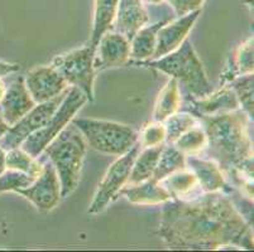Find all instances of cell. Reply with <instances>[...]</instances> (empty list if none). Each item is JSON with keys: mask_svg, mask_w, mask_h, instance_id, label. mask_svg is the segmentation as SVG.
I'll return each instance as SVG.
<instances>
[{"mask_svg": "<svg viewBox=\"0 0 254 252\" xmlns=\"http://www.w3.org/2000/svg\"><path fill=\"white\" fill-rule=\"evenodd\" d=\"M159 236L172 250H253V232L223 191L163 203Z\"/></svg>", "mask_w": 254, "mask_h": 252, "instance_id": "cell-1", "label": "cell"}, {"mask_svg": "<svg viewBox=\"0 0 254 252\" xmlns=\"http://www.w3.org/2000/svg\"><path fill=\"white\" fill-rule=\"evenodd\" d=\"M198 120L206 134L205 158L215 161L224 177L253 198V120L242 108Z\"/></svg>", "mask_w": 254, "mask_h": 252, "instance_id": "cell-2", "label": "cell"}, {"mask_svg": "<svg viewBox=\"0 0 254 252\" xmlns=\"http://www.w3.org/2000/svg\"><path fill=\"white\" fill-rule=\"evenodd\" d=\"M140 63L158 69L175 78L179 83L181 96L186 97V100L204 99L214 91L211 83L207 80L201 61L198 59L191 42L187 38L173 52L161 58Z\"/></svg>", "mask_w": 254, "mask_h": 252, "instance_id": "cell-3", "label": "cell"}, {"mask_svg": "<svg viewBox=\"0 0 254 252\" xmlns=\"http://www.w3.org/2000/svg\"><path fill=\"white\" fill-rule=\"evenodd\" d=\"M87 144L81 131L71 122L45 148L41 158L51 161L61 184V197H68L80 180Z\"/></svg>", "mask_w": 254, "mask_h": 252, "instance_id": "cell-4", "label": "cell"}, {"mask_svg": "<svg viewBox=\"0 0 254 252\" xmlns=\"http://www.w3.org/2000/svg\"><path fill=\"white\" fill-rule=\"evenodd\" d=\"M71 122L90 148L104 154L122 156L138 144V133L128 125L81 117H73Z\"/></svg>", "mask_w": 254, "mask_h": 252, "instance_id": "cell-5", "label": "cell"}, {"mask_svg": "<svg viewBox=\"0 0 254 252\" xmlns=\"http://www.w3.org/2000/svg\"><path fill=\"white\" fill-rule=\"evenodd\" d=\"M87 101L89 100H87L86 95L81 90L76 89V87L68 89L64 100L61 101L57 110L53 112L47 124L25 139L20 148L33 158H38L45 150V148L70 124L71 120L75 117V115Z\"/></svg>", "mask_w": 254, "mask_h": 252, "instance_id": "cell-6", "label": "cell"}, {"mask_svg": "<svg viewBox=\"0 0 254 252\" xmlns=\"http://www.w3.org/2000/svg\"><path fill=\"white\" fill-rule=\"evenodd\" d=\"M94 53L95 48L87 45L78 50L57 55L51 66L57 69V72L72 87L81 90L86 95L87 100H94Z\"/></svg>", "mask_w": 254, "mask_h": 252, "instance_id": "cell-7", "label": "cell"}, {"mask_svg": "<svg viewBox=\"0 0 254 252\" xmlns=\"http://www.w3.org/2000/svg\"><path fill=\"white\" fill-rule=\"evenodd\" d=\"M139 144L134 145L127 154L120 156L118 160L110 165L106 174L104 175L103 180L99 183L98 191L95 193L94 201L90 204L89 214H99L105 211L106 207L119 197L120 191L128 182L129 174H130L131 166L134 163V159L139 152Z\"/></svg>", "mask_w": 254, "mask_h": 252, "instance_id": "cell-8", "label": "cell"}, {"mask_svg": "<svg viewBox=\"0 0 254 252\" xmlns=\"http://www.w3.org/2000/svg\"><path fill=\"white\" fill-rule=\"evenodd\" d=\"M67 91L68 89L62 92L60 96L55 97V99L47 101V102L37 103L28 114H25L15 124L10 125L5 135L0 140V147L3 148L5 151L9 149L19 148L29 135L36 133L37 130H39L47 124L53 112L57 110L61 101L64 100V95Z\"/></svg>", "mask_w": 254, "mask_h": 252, "instance_id": "cell-9", "label": "cell"}, {"mask_svg": "<svg viewBox=\"0 0 254 252\" xmlns=\"http://www.w3.org/2000/svg\"><path fill=\"white\" fill-rule=\"evenodd\" d=\"M38 158L43 161L42 173L31 186L19 189L17 193L31 201L38 211L48 212L61 201V184L56 169L51 161L41 156Z\"/></svg>", "mask_w": 254, "mask_h": 252, "instance_id": "cell-10", "label": "cell"}, {"mask_svg": "<svg viewBox=\"0 0 254 252\" xmlns=\"http://www.w3.org/2000/svg\"><path fill=\"white\" fill-rule=\"evenodd\" d=\"M24 82L36 103L47 102L68 89L67 82L52 66L31 69L25 75Z\"/></svg>", "mask_w": 254, "mask_h": 252, "instance_id": "cell-11", "label": "cell"}, {"mask_svg": "<svg viewBox=\"0 0 254 252\" xmlns=\"http://www.w3.org/2000/svg\"><path fill=\"white\" fill-rule=\"evenodd\" d=\"M130 59V42L114 31L106 32L95 47L94 69L95 72L119 67Z\"/></svg>", "mask_w": 254, "mask_h": 252, "instance_id": "cell-12", "label": "cell"}, {"mask_svg": "<svg viewBox=\"0 0 254 252\" xmlns=\"http://www.w3.org/2000/svg\"><path fill=\"white\" fill-rule=\"evenodd\" d=\"M200 14H201V9H197L186 15L175 18L163 25L157 33L156 50H154L152 59L161 58L163 55L177 50L182 42L186 39L187 34L191 31V28L193 27Z\"/></svg>", "mask_w": 254, "mask_h": 252, "instance_id": "cell-13", "label": "cell"}, {"mask_svg": "<svg viewBox=\"0 0 254 252\" xmlns=\"http://www.w3.org/2000/svg\"><path fill=\"white\" fill-rule=\"evenodd\" d=\"M148 23H151V11L142 0H119L112 31L130 42L137 32Z\"/></svg>", "mask_w": 254, "mask_h": 252, "instance_id": "cell-14", "label": "cell"}, {"mask_svg": "<svg viewBox=\"0 0 254 252\" xmlns=\"http://www.w3.org/2000/svg\"><path fill=\"white\" fill-rule=\"evenodd\" d=\"M36 105L25 86L24 77L18 76L6 86L5 95L0 101V114L9 125H13L28 114Z\"/></svg>", "mask_w": 254, "mask_h": 252, "instance_id": "cell-15", "label": "cell"}, {"mask_svg": "<svg viewBox=\"0 0 254 252\" xmlns=\"http://www.w3.org/2000/svg\"><path fill=\"white\" fill-rule=\"evenodd\" d=\"M187 112H191L195 116H212V115L225 114L240 108L239 101L234 91L229 86H221L219 91H212L204 99L198 100H186Z\"/></svg>", "mask_w": 254, "mask_h": 252, "instance_id": "cell-16", "label": "cell"}, {"mask_svg": "<svg viewBox=\"0 0 254 252\" xmlns=\"http://www.w3.org/2000/svg\"><path fill=\"white\" fill-rule=\"evenodd\" d=\"M186 168L197 178L204 193L223 191L226 186V178L218 164L211 159L200 158V155H186Z\"/></svg>", "mask_w": 254, "mask_h": 252, "instance_id": "cell-17", "label": "cell"}, {"mask_svg": "<svg viewBox=\"0 0 254 252\" xmlns=\"http://www.w3.org/2000/svg\"><path fill=\"white\" fill-rule=\"evenodd\" d=\"M159 183L170 193L171 200L191 201L204 193L197 178L187 168L172 173Z\"/></svg>", "mask_w": 254, "mask_h": 252, "instance_id": "cell-18", "label": "cell"}, {"mask_svg": "<svg viewBox=\"0 0 254 252\" xmlns=\"http://www.w3.org/2000/svg\"><path fill=\"white\" fill-rule=\"evenodd\" d=\"M173 19L175 18L172 17L162 18L154 23H148L142 29H139L130 41V59H134L138 63L152 59L156 50L157 33L163 25Z\"/></svg>", "mask_w": 254, "mask_h": 252, "instance_id": "cell-19", "label": "cell"}, {"mask_svg": "<svg viewBox=\"0 0 254 252\" xmlns=\"http://www.w3.org/2000/svg\"><path fill=\"white\" fill-rule=\"evenodd\" d=\"M119 196L134 204H161L171 200V196L159 182L149 178L138 184L124 186Z\"/></svg>", "mask_w": 254, "mask_h": 252, "instance_id": "cell-20", "label": "cell"}, {"mask_svg": "<svg viewBox=\"0 0 254 252\" xmlns=\"http://www.w3.org/2000/svg\"><path fill=\"white\" fill-rule=\"evenodd\" d=\"M253 37H251L243 45L239 46L229 58V63L220 76V86H225L238 76L253 73Z\"/></svg>", "mask_w": 254, "mask_h": 252, "instance_id": "cell-21", "label": "cell"}, {"mask_svg": "<svg viewBox=\"0 0 254 252\" xmlns=\"http://www.w3.org/2000/svg\"><path fill=\"white\" fill-rule=\"evenodd\" d=\"M118 1L119 0H95L94 9V23L92 32L90 37V43L92 48H95L99 39L113 29L115 14H117Z\"/></svg>", "mask_w": 254, "mask_h": 252, "instance_id": "cell-22", "label": "cell"}, {"mask_svg": "<svg viewBox=\"0 0 254 252\" xmlns=\"http://www.w3.org/2000/svg\"><path fill=\"white\" fill-rule=\"evenodd\" d=\"M181 102L182 99L179 83L175 78L171 77L157 97L153 110V121H165L167 117L181 108Z\"/></svg>", "mask_w": 254, "mask_h": 252, "instance_id": "cell-23", "label": "cell"}, {"mask_svg": "<svg viewBox=\"0 0 254 252\" xmlns=\"http://www.w3.org/2000/svg\"><path fill=\"white\" fill-rule=\"evenodd\" d=\"M163 145L165 144L144 148V150L140 154L138 152L126 186L138 184L143 180H147L153 177L154 169H156L157 163H158L159 154L162 151Z\"/></svg>", "mask_w": 254, "mask_h": 252, "instance_id": "cell-24", "label": "cell"}, {"mask_svg": "<svg viewBox=\"0 0 254 252\" xmlns=\"http://www.w3.org/2000/svg\"><path fill=\"white\" fill-rule=\"evenodd\" d=\"M186 168V155L182 154L172 143H166L159 154L158 163L153 173V179L161 182L175 172Z\"/></svg>", "mask_w": 254, "mask_h": 252, "instance_id": "cell-25", "label": "cell"}, {"mask_svg": "<svg viewBox=\"0 0 254 252\" xmlns=\"http://www.w3.org/2000/svg\"><path fill=\"white\" fill-rule=\"evenodd\" d=\"M5 164L6 169L27 173L36 178L39 177L43 169V161L39 158H33L29 155L28 152L24 151L20 147L6 150Z\"/></svg>", "mask_w": 254, "mask_h": 252, "instance_id": "cell-26", "label": "cell"}, {"mask_svg": "<svg viewBox=\"0 0 254 252\" xmlns=\"http://www.w3.org/2000/svg\"><path fill=\"white\" fill-rule=\"evenodd\" d=\"M166 128V143H175L180 136L193 126L200 125V120L191 112H175L163 121Z\"/></svg>", "mask_w": 254, "mask_h": 252, "instance_id": "cell-27", "label": "cell"}, {"mask_svg": "<svg viewBox=\"0 0 254 252\" xmlns=\"http://www.w3.org/2000/svg\"><path fill=\"white\" fill-rule=\"evenodd\" d=\"M225 86H229L234 91L240 108L248 115L249 119L253 120V73L238 76Z\"/></svg>", "mask_w": 254, "mask_h": 252, "instance_id": "cell-28", "label": "cell"}, {"mask_svg": "<svg viewBox=\"0 0 254 252\" xmlns=\"http://www.w3.org/2000/svg\"><path fill=\"white\" fill-rule=\"evenodd\" d=\"M172 144L185 155H200L206 147V134L200 124L182 134Z\"/></svg>", "mask_w": 254, "mask_h": 252, "instance_id": "cell-29", "label": "cell"}, {"mask_svg": "<svg viewBox=\"0 0 254 252\" xmlns=\"http://www.w3.org/2000/svg\"><path fill=\"white\" fill-rule=\"evenodd\" d=\"M36 179V177H32L27 173L6 169L5 172L0 174V194L6 193V192L17 193L19 189L31 186Z\"/></svg>", "mask_w": 254, "mask_h": 252, "instance_id": "cell-30", "label": "cell"}, {"mask_svg": "<svg viewBox=\"0 0 254 252\" xmlns=\"http://www.w3.org/2000/svg\"><path fill=\"white\" fill-rule=\"evenodd\" d=\"M166 143V128L163 122L153 121L145 124L138 134V144L140 148L156 147Z\"/></svg>", "mask_w": 254, "mask_h": 252, "instance_id": "cell-31", "label": "cell"}, {"mask_svg": "<svg viewBox=\"0 0 254 252\" xmlns=\"http://www.w3.org/2000/svg\"><path fill=\"white\" fill-rule=\"evenodd\" d=\"M165 1L171 6L176 18H179L201 8L205 0H165Z\"/></svg>", "mask_w": 254, "mask_h": 252, "instance_id": "cell-32", "label": "cell"}, {"mask_svg": "<svg viewBox=\"0 0 254 252\" xmlns=\"http://www.w3.org/2000/svg\"><path fill=\"white\" fill-rule=\"evenodd\" d=\"M18 71H19V64L0 61V77H6V76L13 75Z\"/></svg>", "mask_w": 254, "mask_h": 252, "instance_id": "cell-33", "label": "cell"}, {"mask_svg": "<svg viewBox=\"0 0 254 252\" xmlns=\"http://www.w3.org/2000/svg\"><path fill=\"white\" fill-rule=\"evenodd\" d=\"M9 126H10V125H9L5 120H4V117L1 116V114H0V140H1V138H3V136L6 134Z\"/></svg>", "mask_w": 254, "mask_h": 252, "instance_id": "cell-34", "label": "cell"}, {"mask_svg": "<svg viewBox=\"0 0 254 252\" xmlns=\"http://www.w3.org/2000/svg\"><path fill=\"white\" fill-rule=\"evenodd\" d=\"M5 150L0 147V174L6 170V164H5Z\"/></svg>", "mask_w": 254, "mask_h": 252, "instance_id": "cell-35", "label": "cell"}, {"mask_svg": "<svg viewBox=\"0 0 254 252\" xmlns=\"http://www.w3.org/2000/svg\"><path fill=\"white\" fill-rule=\"evenodd\" d=\"M4 77H0V101L3 100L4 95H5V91H6V85L5 82H4L3 80Z\"/></svg>", "mask_w": 254, "mask_h": 252, "instance_id": "cell-36", "label": "cell"}, {"mask_svg": "<svg viewBox=\"0 0 254 252\" xmlns=\"http://www.w3.org/2000/svg\"><path fill=\"white\" fill-rule=\"evenodd\" d=\"M145 5H157V4L163 3L165 0H142Z\"/></svg>", "mask_w": 254, "mask_h": 252, "instance_id": "cell-37", "label": "cell"}]
</instances>
